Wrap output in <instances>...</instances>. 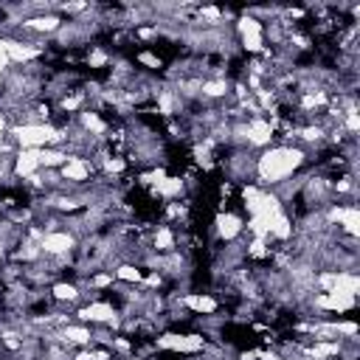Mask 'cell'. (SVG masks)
Segmentation results:
<instances>
[{"label":"cell","mask_w":360,"mask_h":360,"mask_svg":"<svg viewBox=\"0 0 360 360\" xmlns=\"http://www.w3.org/2000/svg\"><path fill=\"white\" fill-rule=\"evenodd\" d=\"M242 48L248 53H264V34H248V37H242Z\"/></svg>","instance_id":"cell-19"},{"label":"cell","mask_w":360,"mask_h":360,"mask_svg":"<svg viewBox=\"0 0 360 360\" xmlns=\"http://www.w3.org/2000/svg\"><path fill=\"white\" fill-rule=\"evenodd\" d=\"M90 163L84 160V158H79V155H70V160L59 169V180H68V183H87V177H90Z\"/></svg>","instance_id":"cell-7"},{"label":"cell","mask_w":360,"mask_h":360,"mask_svg":"<svg viewBox=\"0 0 360 360\" xmlns=\"http://www.w3.org/2000/svg\"><path fill=\"white\" fill-rule=\"evenodd\" d=\"M180 304L183 307H188V309H194V312H205V315H211V312H217V298H211V295H205V292H186L183 298H180Z\"/></svg>","instance_id":"cell-11"},{"label":"cell","mask_w":360,"mask_h":360,"mask_svg":"<svg viewBox=\"0 0 360 360\" xmlns=\"http://www.w3.org/2000/svg\"><path fill=\"white\" fill-rule=\"evenodd\" d=\"M158 349H172V352H202L205 340L200 335H160L155 338Z\"/></svg>","instance_id":"cell-5"},{"label":"cell","mask_w":360,"mask_h":360,"mask_svg":"<svg viewBox=\"0 0 360 360\" xmlns=\"http://www.w3.org/2000/svg\"><path fill=\"white\" fill-rule=\"evenodd\" d=\"M73 360H96V352L82 349V352H76V354H73Z\"/></svg>","instance_id":"cell-25"},{"label":"cell","mask_w":360,"mask_h":360,"mask_svg":"<svg viewBox=\"0 0 360 360\" xmlns=\"http://www.w3.org/2000/svg\"><path fill=\"white\" fill-rule=\"evenodd\" d=\"M65 22H62V17L59 14H37V17H25L22 20V28H28V31H37V34H56L59 28H62Z\"/></svg>","instance_id":"cell-10"},{"label":"cell","mask_w":360,"mask_h":360,"mask_svg":"<svg viewBox=\"0 0 360 360\" xmlns=\"http://www.w3.org/2000/svg\"><path fill=\"white\" fill-rule=\"evenodd\" d=\"M228 90H231V84L225 79H205L200 84V96L202 98H222V96H228Z\"/></svg>","instance_id":"cell-14"},{"label":"cell","mask_w":360,"mask_h":360,"mask_svg":"<svg viewBox=\"0 0 360 360\" xmlns=\"http://www.w3.org/2000/svg\"><path fill=\"white\" fill-rule=\"evenodd\" d=\"M59 343L87 349V346L93 343V332H90L87 326H79V323H65V326L59 329Z\"/></svg>","instance_id":"cell-9"},{"label":"cell","mask_w":360,"mask_h":360,"mask_svg":"<svg viewBox=\"0 0 360 360\" xmlns=\"http://www.w3.org/2000/svg\"><path fill=\"white\" fill-rule=\"evenodd\" d=\"M338 225H340V231H343L346 236L357 239V233H360V211H357V205H346Z\"/></svg>","instance_id":"cell-12"},{"label":"cell","mask_w":360,"mask_h":360,"mask_svg":"<svg viewBox=\"0 0 360 360\" xmlns=\"http://www.w3.org/2000/svg\"><path fill=\"white\" fill-rule=\"evenodd\" d=\"M214 225H217V233H219V239H225V242H233V239H236V236L245 231V222H242V217H236V214H231V211H225V214H217Z\"/></svg>","instance_id":"cell-8"},{"label":"cell","mask_w":360,"mask_h":360,"mask_svg":"<svg viewBox=\"0 0 360 360\" xmlns=\"http://www.w3.org/2000/svg\"><path fill=\"white\" fill-rule=\"evenodd\" d=\"M37 172H39V149H20L11 160V174L28 180Z\"/></svg>","instance_id":"cell-6"},{"label":"cell","mask_w":360,"mask_h":360,"mask_svg":"<svg viewBox=\"0 0 360 360\" xmlns=\"http://www.w3.org/2000/svg\"><path fill=\"white\" fill-rule=\"evenodd\" d=\"M51 298L53 301H68V304H73V301H79L82 298V292H79V287L73 284V281H56L53 287H51Z\"/></svg>","instance_id":"cell-13"},{"label":"cell","mask_w":360,"mask_h":360,"mask_svg":"<svg viewBox=\"0 0 360 360\" xmlns=\"http://www.w3.org/2000/svg\"><path fill=\"white\" fill-rule=\"evenodd\" d=\"M183 180L180 177H163L158 186H155V194H160V197H174V194H180L183 191Z\"/></svg>","instance_id":"cell-18"},{"label":"cell","mask_w":360,"mask_h":360,"mask_svg":"<svg viewBox=\"0 0 360 360\" xmlns=\"http://www.w3.org/2000/svg\"><path fill=\"white\" fill-rule=\"evenodd\" d=\"M152 248L158 250V253H172L174 250V233H172V228H158L155 231V236H152Z\"/></svg>","instance_id":"cell-15"},{"label":"cell","mask_w":360,"mask_h":360,"mask_svg":"<svg viewBox=\"0 0 360 360\" xmlns=\"http://www.w3.org/2000/svg\"><path fill=\"white\" fill-rule=\"evenodd\" d=\"M8 129H11V124H8V112H3V110H0V138H3Z\"/></svg>","instance_id":"cell-24"},{"label":"cell","mask_w":360,"mask_h":360,"mask_svg":"<svg viewBox=\"0 0 360 360\" xmlns=\"http://www.w3.org/2000/svg\"><path fill=\"white\" fill-rule=\"evenodd\" d=\"M107 62H110V56H107L104 51H93V53L87 56V65H90V68H101V65H107Z\"/></svg>","instance_id":"cell-22"},{"label":"cell","mask_w":360,"mask_h":360,"mask_svg":"<svg viewBox=\"0 0 360 360\" xmlns=\"http://www.w3.org/2000/svg\"><path fill=\"white\" fill-rule=\"evenodd\" d=\"M76 318L84 321V323L90 321V323H110L112 326L118 321V312H115V307L110 301H90L76 312Z\"/></svg>","instance_id":"cell-3"},{"label":"cell","mask_w":360,"mask_h":360,"mask_svg":"<svg viewBox=\"0 0 360 360\" xmlns=\"http://www.w3.org/2000/svg\"><path fill=\"white\" fill-rule=\"evenodd\" d=\"M248 256H253V259H262V256H267L264 239H253V242L248 245Z\"/></svg>","instance_id":"cell-21"},{"label":"cell","mask_w":360,"mask_h":360,"mask_svg":"<svg viewBox=\"0 0 360 360\" xmlns=\"http://www.w3.org/2000/svg\"><path fill=\"white\" fill-rule=\"evenodd\" d=\"M112 276L121 278V281H127V284H141V281H143V270H141L138 264H129V262H121Z\"/></svg>","instance_id":"cell-16"},{"label":"cell","mask_w":360,"mask_h":360,"mask_svg":"<svg viewBox=\"0 0 360 360\" xmlns=\"http://www.w3.org/2000/svg\"><path fill=\"white\" fill-rule=\"evenodd\" d=\"M138 62L141 65H146V68H152V70H158L163 62H160V56H155V53H149V51H143V53H138Z\"/></svg>","instance_id":"cell-20"},{"label":"cell","mask_w":360,"mask_h":360,"mask_svg":"<svg viewBox=\"0 0 360 360\" xmlns=\"http://www.w3.org/2000/svg\"><path fill=\"white\" fill-rule=\"evenodd\" d=\"M3 76H6V73H3V70H0V82H3Z\"/></svg>","instance_id":"cell-27"},{"label":"cell","mask_w":360,"mask_h":360,"mask_svg":"<svg viewBox=\"0 0 360 360\" xmlns=\"http://www.w3.org/2000/svg\"><path fill=\"white\" fill-rule=\"evenodd\" d=\"M76 233L70 231H45V236L39 239V250L42 256H56V259H65L70 250H76Z\"/></svg>","instance_id":"cell-2"},{"label":"cell","mask_w":360,"mask_h":360,"mask_svg":"<svg viewBox=\"0 0 360 360\" xmlns=\"http://www.w3.org/2000/svg\"><path fill=\"white\" fill-rule=\"evenodd\" d=\"M11 68V62H8V53H6V42H3V37H0V70L6 73Z\"/></svg>","instance_id":"cell-23"},{"label":"cell","mask_w":360,"mask_h":360,"mask_svg":"<svg viewBox=\"0 0 360 360\" xmlns=\"http://www.w3.org/2000/svg\"><path fill=\"white\" fill-rule=\"evenodd\" d=\"M259 360H284V357L276 352H259Z\"/></svg>","instance_id":"cell-26"},{"label":"cell","mask_w":360,"mask_h":360,"mask_svg":"<svg viewBox=\"0 0 360 360\" xmlns=\"http://www.w3.org/2000/svg\"><path fill=\"white\" fill-rule=\"evenodd\" d=\"M354 301H357V295H352V292H343V290L318 292V295L312 298V304H315L318 309H329V312H349V309L354 307Z\"/></svg>","instance_id":"cell-4"},{"label":"cell","mask_w":360,"mask_h":360,"mask_svg":"<svg viewBox=\"0 0 360 360\" xmlns=\"http://www.w3.org/2000/svg\"><path fill=\"white\" fill-rule=\"evenodd\" d=\"M307 163V152L292 143H278L264 149L253 160V174L259 186H281L290 174H295Z\"/></svg>","instance_id":"cell-1"},{"label":"cell","mask_w":360,"mask_h":360,"mask_svg":"<svg viewBox=\"0 0 360 360\" xmlns=\"http://www.w3.org/2000/svg\"><path fill=\"white\" fill-rule=\"evenodd\" d=\"M236 31H239V37H248V34H264L262 22H259L253 14H242V17L236 20Z\"/></svg>","instance_id":"cell-17"}]
</instances>
